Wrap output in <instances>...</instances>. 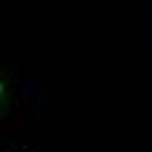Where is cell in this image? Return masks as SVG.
I'll use <instances>...</instances> for the list:
<instances>
[{
  "mask_svg": "<svg viewBox=\"0 0 152 152\" xmlns=\"http://www.w3.org/2000/svg\"><path fill=\"white\" fill-rule=\"evenodd\" d=\"M0 94H3V82H0Z\"/></svg>",
  "mask_w": 152,
  "mask_h": 152,
  "instance_id": "obj_1",
  "label": "cell"
}]
</instances>
